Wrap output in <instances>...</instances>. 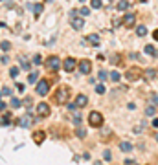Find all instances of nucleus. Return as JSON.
<instances>
[{
    "mask_svg": "<svg viewBox=\"0 0 158 165\" xmlns=\"http://www.w3.org/2000/svg\"><path fill=\"white\" fill-rule=\"evenodd\" d=\"M88 123H90V127L92 129H99L101 125H103V116H101V112H90L88 114Z\"/></svg>",
    "mask_w": 158,
    "mask_h": 165,
    "instance_id": "obj_1",
    "label": "nucleus"
},
{
    "mask_svg": "<svg viewBox=\"0 0 158 165\" xmlns=\"http://www.w3.org/2000/svg\"><path fill=\"white\" fill-rule=\"evenodd\" d=\"M68 96H70V92H68V88H66V86H61L57 92H55V101L59 103V105H64L66 101H68Z\"/></svg>",
    "mask_w": 158,
    "mask_h": 165,
    "instance_id": "obj_2",
    "label": "nucleus"
},
{
    "mask_svg": "<svg viewBox=\"0 0 158 165\" xmlns=\"http://www.w3.org/2000/svg\"><path fill=\"white\" fill-rule=\"evenodd\" d=\"M61 66H63V62H61V59H59V57H55V55H52V57L46 61V68H48V72H57Z\"/></svg>",
    "mask_w": 158,
    "mask_h": 165,
    "instance_id": "obj_3",
    "label": "nucleus"
},
{
    "mask_svg": "<svg viewBox=\"0 0 158 165\" xmlns=\"http://www.w3.org/2000/svg\"><path fill=\"white\" fill-rule=\"evenodd\" d=\"M37 94H39V96H46V94L50 92V83L46 81V79H40L39 83H37Z\"/></svg>",
    "mask_w": 158,
    "mask_h": 165,
    "instance_id": "obj_4",
    "label": "nucleus"
},
{
    "mask_svg": "<svg viewBox=\"0 0 158 165\" xmlns=\"http://www.w3.org/2000/svg\"><path fill=\"white\" fill-rule=\"evenodd\" d=\"M37 116L39 117H48L50 116V105L48 103H39L37 105Z\"/></svg>",
    "mask_w": 158,
    "mask_h": 165,
    "instance_id": "obj_5",
    "label": "nucleus"
},
{
    "mask_svg": "<svg viewBox=\"0 0 158 165\" xmlns=\"http://www.w3.org/2000/svg\"><path fill=\"white\" fill-rule=\"evenodd\" d=\"M79 72H81V74H85V75H88L90 72H92V62L86 61V59L79 61Z\"/></svg>",
    "mask_w": 158,
    "mask_h": 165,
    "instance_id": "obj_6",
    "label": "nucleus"
},
{
    "mask_svg": "<svg viewBox=\"0 0 158 165\" xmlns=\"http://www.w3.org/2000/svg\"><path fill=\"white\" fill-rule=\"evenodd\" d=\"M63 66H64V72H74L76 66H77V61H76V59H72V57H68V59H64Z\"/></svg>",
    "mask_w": 158,
    "mask_h": 165,
    "instance_id": "obj_7",
    "label": "nucleus"
},
{
    "mask_svg": "<svg viewBox=\"0 0 158 165\" xmlns=\"http://www.w3.org/2000/svg\"><path fill=\"white\" fill-rule=\"evenodd\" d=\"M17 125L22 127V129H28V127L31 125V116H22V117H18V119H17Z\"/></svg>",
    "mask_w": 158,
    "mask_h": 165,
    "instance_id": "obj_8",
    "label": "nucleus"
},
{
    "mask_svg": "<svg viewBox=\"0 0 158 165\" xmlns=\"http://www.w3.org/2000/svg\"><path fill=\"white\" fill-rule=\"evenodd\" d=\"M134 22H136V15L129 13V15L123 17V26H125V28H132V26H134Z\"/></svg>",
    "mask_w": 158,
    "mask_h": 165,
    "instance_id": "obj_9",
    "label": "nucleus"
},
{
    "mask_svg": "<svg viewBox=\"0 0 158 165\" xmlns=\"http://www.w3.org/2000/svg\"><path fill=\"white\" fill-rule=\"evenodd\" d=\"M88 105V97L85 96V94H79V96L76 97V106H79V108H85Z\"/></svg>",
    "mask_w": 158,
    "mask_h": 165,
    "instance_id": "obj_10",
    "label": "nucleus"
},
{
    "mask_svg": "<svg viewBox=\"0 0 158 165\" xmlns=\"http://www.w3.org/2000/svg\"><path fill=\"white\" fill-rule=\"evenodd\" d=\"M140 75H142V72H140L138 68H131L129 72H127V79H129V81H136Z\"/></svg>",
    "mask_w": 158,
    "mask_h": 165,
    "instance_id": "obj_11",
    "label": "nucleus"
},
{
    "mask_svg": "<svg viewBox=\"0 0 158 165\" xmlns=\"http://www.w3.org/2000/svg\"><path fill=\"white\" fill-rule=\"evenodd\" d=\"M70 22H72V28L77 30V31L85 26V20H83V18H77V17H70Z\"/></svg>",
    "mask_w": 158,
    "mask_h": 165,
    "instance_id": "obj_12",
    "label": "nucleus"
},
{
    "mask_svg": "<svg viewBox=\"0 0 158 165\" xmlns=\"http://www.w3.org/2000/svg\"><path fill=\"white\" fill-rule=\"evenodd\" d=\"M44 139H46V132H42V130H37V132L33 134V141H35L37 145H40Z\"/></svg>",
    "mask_w": 158,
    "mask_h": 165,
    "instance_id": "obj_13",
    "label": "nucleus"
},
{
    "mask_svg": "<svg viewBox=\"0 0 158 165\" xmlns=\"http://www.w3.org/2000/svg\"><path fill=\"white\" fill-rule=\"evenodd\" d=\"M120 149H121V152H131V151H132V145L129 143V141H121V143H120Z\"/></svg>",
    "mask_w": 158,
    "mask_h": 165,
    "instance_id": "obj_14",
    "label": "nucleus"
},
{
    "mask_svg": "<svg viewBox=\"0 0 158 165\" xmlns=\"http://www.w3.org/2000/svg\"><path fill=\"white\" fill-rule=\"evenodd\" d=\"M129 2H127V0H120V4H118V9L120 11H125V9H129Z\"/></svg>",
    "mask_w": 158,
    "mask_h": 165,
    "instance_id": "obj_15",
    "label": "nucleus"
},
{
    "mask_svg": "<svg viewBox=\"0 0 158 165\" xmlns=\"http://www.w3.org/2000/svg\"><path fill=\"white\" fill-rule=\"evenodd\" d=\"M145 53H147V55H156V57H158V52L153 48V46H145Z\"/></svg>",
    "mask_w": 158,
    "mask_h": 165,
    "instance_id": "obj_16",
    "label": "nucleus"
},
{
    "mask_svg": "<svg viewBox=\"0 0 158 165\" xmlns=\"http://www.w3.org/2000/svg\"><path fill=\"white\" fill-rule=\"evenodd\" d=\"M86 40H88V42H92V44H99V37H98V35H88Z\"/></svg>",
    "mask_w": 158,
    "mask_h": 165,
    "instance_id": "obj_17",
    "label": "nucleus"
},
{
    "mask_svg": "<svg viewBox=\"0 0 158 165\" xmlns=\"http://www.w3.org/2000/svg\"><path fill=\"white\" fill-rule=\"evenodd\" d=\"M90 6H92L94 9H99L103 4H101V0H90Z\"/></svg>",
    "mask_w": 158,
    "mask_h": 165,
    "instance_id": "obj_18",
    "label": "nucleus"
},
{
    "mask_svg": "<svg viewBox=\"0 0 158 165\" xmlns=\"http://www.w3.org/2000/svg\"><path fill=\"white\" fill-rule=\"evenodd\" d=\"M76 136H77V138H85V136H86V130H85V129H81V127H77Z\"/></svg>",
    "mask_w": 158,
    "mask_h": 165,
    "instance_id": "obj_19",
    "label": "nucleus"
},
{
    "mask_svg": "<svg viewBox=\"0 0 158 165\" xmlns=\"http://www.w3.org/2000/svg\"><path fill=\"white\" fill-rule=\"evenodd\" d=\"M136 33H138V35H140V37H145V35H147V28H145V26H140V28H138V31H136Z\"/></svg>",
    "mask_w": 158,
    "mask_h": 165,
    "instance_id": "obj_20",
    "label": "nucleus"
},
{
    "mask_svg": "<svg viewBox=\"0 0 158 165\" xmlns=\"http://www.w3.org/2000/svg\"><path fill=\"white\" fill-rule=\"evenodd\" d=\"M110 79H112V81H114V83H118V81L121 79V75H120L118 72H112V74H110Z\"/></svg>",
    "mask_w": 158,
    "mask_h": 165,
    "instance_id": "obj_21",
    "label": "nucleus"
},
{
    "mask_svg": "<svg viewBox=\"0 0 158 165\" xmlns=\"http://www.w3.org/2000/svg\"><path fill=\"white\" fill-rule=\"evenodd\" d=\"M33 13H35V15L42 13V4H37V6H33Z\"/></svg>",
    "mask_w": 158,
    "mask_h": 165,
    "instance_id": "obj_22",
    "label": "nucleus"
},
{
    "mask_svg": "<svg viewBox=\"0 0 158 165\" xmlns=\"http://www.w3.org/2000/svg\"><path fill=\"white\" fill-rule=\"evenodd\" d=\"M9 105H11V106H13V108H18V106H20V101H18V99H17V97H13V99H11V103H9Z\"/></svg>",
    "mask_w": 158,
    "mask_h": 165,
    "instance_id": "obj_23",
    "label": "nucleus"
},
{
    "mask_svg": "<svg viewBox=\"0 0 158 165\" xmlns=\"http://www.w3.org/2000/svg\"><path fill=\"white\" fill-rule=\"evenodd\" d=\"M9 75H11V77H17V75H18V68H17V66H13V68L9 70Z\"/></svg>",
    "mask_w": 158,
    "mask_h": 165,
    "instance_id": "obj_24",
    "label": "nucleus"
},
{
    "mask_svg": "<svg viewBox=\"0 0 158 165\" xmlns=\"http://www.w3.org/2000/svg\"><path fill=\"white\" fill-rule=\"evenodd\" d=\"M0 96H11V90L6 86V88H2V90H0Z\"/></svg>",
    "mask_w": 158,
    "mask_h": 165,
    "instance_id": "obj_25",
    "label": "nucleus"
},
{
    "mask_svg": "<svg viewBox=\"0 0 158 165\" xmlns=\"http://www.w3.org/2000/svg\"><path fill=\"white\" fill-rule=\"evenodd\" d=\"M0 48H2V50H4V52H8V50H9V48H11V44H9V42H6V40H4V42H2V44H0Z\"/></svg>",
    "mask_w": 158,
    "mask_h": 165,
    "instance_id": "obj_26",
    "label": "nucleus"
},
{
    "mask_svg": "<svg viewBox=\"0 0 158 165\" xmlns=\"http://www.w3.org/2000/svg\"><path fill=\"white\" fill-rule=\"evenodd\" d=\"M79 13H81L83 17H88V15H90V9H88V8H81V9H79Z\"/></svg>",
    "mask_w": 158,
    "mask_h": 165,
    "instance_id": "obj_27",
    "label": "nucleus"
},
{
    "mask_svg": "<svg viewBox=\"0 0 158 165\" xmlns=\"http://www.w3.org/2000/svg\"><path fill=\"white\" fill-rule=\"evenodd\" d=\"M35 81H37V74H30V75H28V83H31V84H33Z\"/></svg>",
    "mask_w": 158,
    "mask_h": 165,
    "instance_id": "obj_28",
    "label": "nucleus"
},
{
    "mask_svg": "<svg viewBox=\"0 0 158 165\" xmlns=\"http://www.w3.org/2000/svg\"><path fill=\"white\" fill-rule=\"evenodd\" d=\"M9 119H11V116H9V114H6V116L2 117V125H9Z\"/></svg>",
    "mask_w": 158,
    "mask_h": 165,
    "instance_id": "obj_29",
    "label": "nucleus"
},
{
    "mask_svg": "<svg viewBox=\"0 0 158 165\" xmlns=\"http://www.w3.org/2000/svg\"><path fill=\"white\" fill-rule=\"evenodd\" d=\"M145 114L147 116H154V106H147L145 108Z\"/></svg>",
    "mask_w": 158,
    "mask_h": 165,
    "instance_id": "obj_30",
    "label": "nucleus"
},
{
    "mask_svg": "<svg viewBox=\"0 0 158 165\" xmlns=\"http://www.w3.org/2000/svg\"><path fill=\"white\" fill-rule=\"evenodd\" d=\"M20 66L24 68V70H30V62L26 61V59H22V62H20Z\"/></svg>",
    "mask_w": 158,
    "mask_h": 165,
    "instance_id": "obj_31",
    "label": "nucleus"
},
{
    "mask_svg": "<svg viewBox=\"0 0 158 165\" xmlns=\"http://www.w3.org/2000/svg\"><path fill=\"white\" fill-rule=\"evenodd\" d=\"M96 92H98V94H105V86H103V84H98V86H96Z\"/></svg>",
    "mask_w": 158,
    "mask_h": 165,
    "instance_id": "obj_32",
    "label": "nucleus"
},
{
    "mask_svg": "<svg viewBox=\"0 0 158 165\" xmlns=\"http://www.w3.org/2000/svg\"><path fill=\"white\" fill-rule=\"evenodd\" d=\"M145 75H147V79H151V77H154V72H153V70H147Z\"/></svg>",
    "mask_w": 158,
    "mask_h": 165,
    "instance_id": "obj_33",
    "label": "nucleus"
},
{
    "mask_svg": "<svg viewBox=\"0 0 158 165\" xmlns=\"http://www.w3.org/2000/svg\"><path fill=\"white\" fill-rule=\"evenodd\" d=\"M17 90H18V92H24V84H22V83H17Z\"/></svg>",
    "mask_w": 158,
    "mask_h": 165,
    "instance_id": "obj_34",
    "label": "nucleus"
},
{
    "mask_svg": "<svg viewBox=\"0 0 158 165\" xmlns=\"http://www.w3.org/2000/svg\"><path fill=\"white\" fill-rule=\"evenodd\" d=\"M33 62H35V64H40V62H42V61H40V55H35V59H33Z\"/></svg>",
    "mask_w": 158,
    "mask_h": 165,
    "instance_id": "obj_35",
    "label": "nucleus"
},
{
    "mask_svg": "<svg viewBox=\"0 0 158 165\" xmlns=\"http://www.w3.org/2000/svg\"><path fill=\"white\" fill-rule=\"evenodd\" d=\"M74 123H76V125H81V116H77V117H74Z\"/></svg>",
    "mask_w": 158,
    "mask_h": 165,
    "instance_id": "obj_36",
    "label": "nucleus"
},
{
    "mask_svg": "<svg viewBox=\"0 0 158 165\" xmlns=\"http://www.w3.org/2000/svg\"><path fill=\"white\" fill-rule=\"evenodd\" d=\"M105 79H107V74H105V72H101V74H99V81H105Z\"/></svg>",
    "mask_w": 158,
    "mask_h": 165,
    "instance_id": "obj_37",
    "label": "nucleus"
},
{
    "mask_svg": "<svg viewBox=\"0 0 158 165\" xmlns=\"http://www.w3.org/2000/svg\"><path fill=\"white\" fill-rule=\"evenodd\" d=\"M142 130H143V125H140V127L134 129V132H136V134H138V132H142Z\"/></svg>",
    "mask_w": 158,
    "mask_h": 165,
    "instance_id": "obj_38",
    "label": "nucleus"
},
{
    "mask_svg": "<svg viewBox=\"0 0 158 165\" xmlns=\"http://www.w3.org/2000/svg\"><path fill=\"white\" fill-rule=\"evenodd\" d=\"M0 61H2V62H4V64H8V62H9V59H8V55H4V57H2V59H0Z\"/></svg>",
    "mask_w": 158,
    "mask_h": 165,
    "instance_id": "obj_39",
    "label": "nucleus"
},
{
    "mask_svg": "<svg viewBox=\"0 0 158 165\" xmlns=\"http://www.w3.org/2000/svg\"><path fill=\"white\" fill-rule=\"evenodd\" d=\"M103 158H105V160H110V152H108V151H105V154H103Z\"/></svg>",
    "mask_w": 158,
    "mask_h": 165,
    "instance_id": "obj_40",
    "label": "nucleus"
},
{
    "mask_svg": "<svg viewBox=\"0 0 158 165\" xmlns=\"http://www.w3.org/2000/svg\"><path fill=\"white\" fill-rule=\"evenodd\" d=\"M153 37H154V40H158V30H154V31H153Z\"/></svg>",
    "mask_w": 158,
    "mask_h": 165,
    "instance_id": "obj_41",
    "label": "nucleus"
},
{
    "mask_svg": "<svg viewBox=\"0 0 158 165\" xmlns=\"http://www.w3.org/2000/svg\"><path fill=\"white\" fill-rule=\"evenodd\" d=\"M4 108H6V103H4V101H0V110H4Z\"/></svg>",
    "mask_w": 158,
    "mask_h": 165,
    "instance_id": "obj_42",
    "label": "nucleus"
},
{
    "mask_svg": "<svg viewBox=\"0 0 158 165\" xmlns=\"http://www.w3.org/2000/svg\"><path fill=\"white\" fill-rule=\"evenodd\" d=\"M153 127H158V119H153Z\"/></svg>",
    "mask_w": 158,
    "mask_h": 165,
    "instance_id": "obj_43",
    "label": "nucleus"
},
{
    "mask_svg": "<svg viewBox=\"0 0 158 165\" xmlns=\"http://www.w3.org/2000/svg\"><path fill=\"white\" fill-rule=\"evenodd\" d=\"M0 28H6V24H4V22H0Z\"/></svg>",
    "mask_w": 158,
    "mask_h": 165,
    "instance_id": "obj_44",
    "label": "nucleus"
},
{
    "mask_svg": "<svg viewBox=\"0 0 158 165\" xmlns=\"http://www.w3.org/2000/svg\"><path fill=\"white\" fill-rule=\"evenodd\" d=\"M140 2H147V0H140Z\"/></svg>",
    "mask_w": 158,
    "mask_h": 165,
    "instance_id": "obj_45",
    "label": "nucleus"
},
{
    "mask_svg": "<svg viewBox=\"0 0 158 165\" xmlns=\"http://www.w3.org/2000/svg\"><path fill=\"white\" fill-rule=\"evenodd\" d=\"M156 141H158V134H156Z\"/></svg>",
    "mask_w": 158,
    "mask_h": 165,
    "instance_id": "obj_46",
    "label": "nucleus"
},
{
    "mask_svg": "<svg viewBox=\"0 0 158 165\" xmlns=\"http://www.w3.org/2000/svg\"><path fill=\"white\" fill-rule=\"evenodd\" d=\"M46 2H50V0H46Z\"/></svg>",
    "mask_w": 158,
    "mask_h": 165,
    "instance_id": "obj_47",
    "label": "nucleus"
}]
</instances>
